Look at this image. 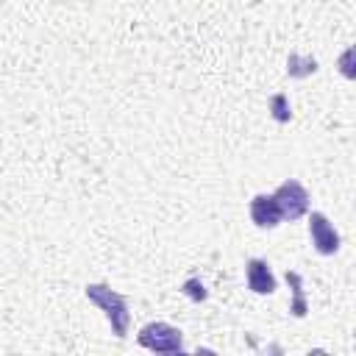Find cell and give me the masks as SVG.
Instances as JSON below:
<instances>
[{"label": "cell", "instance_id": "obj_1", "mask_svg": "<svg viewBox=\"0 0 356 356\" xmlns=\"http://www.w3.org/2000/svg\"><path fill=\"white\" fill-rule=\"evenodd\" d=\"M86 298L106 314V320L111 323V334L114 337H125L128 325H131V312H128V300L125 295L114 292L108 284H86Z\"/></svg>", "mask_w": 356, "mask_h": 356}, {"label": "cell", "instance_id": "obj_2", "mask_svg": "<svg viewBox=\"0 0 356 356\" xmlns=\"http://www.w3.org/2000/svg\"><path fill=\"white\" fill-rule=\"evenodd\" d=\"M136 339H139L142 348H147L153 353H178V350H184V334H181V328H175L170 323H161V320L142 325Z\"/></svg>", "mask_w": 356, "mask_h": 356}, {"label": "cell", "instance_id": "obj_3", "mask_svg": "<svg viewBox=\"0 0 356 356\" xmlns=\"http://www.w3.org/2000/svg\"><path fill=\"white\" fill-rule=\"evenodd\" d=\"M273 200L278 203V211H281V220H298L309 211V192L300 181L289 178L284 181L275 192H273Z\"/></svg>", "mask_w": 356, "mask_h": 356}, {"label": "cell", "instance_id": "obj_4", "mask_svg": "<svg viewBox=\"0 0 356 356\" xmlns=\"http://www.w3.org/2000/svg\"><path fill=\"white\" fill-rule=\"evenodd\" d=\"M309 236H312V245L317 253L323 256H331L339 250V234L337 228L328 222V217L323 211H312L309 217Z\"/></svg>", "mask_w": 356, "mask_h": 356}, {"label": "cell", "instance_id": "obj_5", "mask_svg": "<svg viewBox=\"0 0 356 356\" xmlns=\"http://www.w3.org/2000/svg\"><path fill=\"white\" fill-rule=\"evenodd\" d=\"M245 278H248V286L256 292V295H270L275 292V278H273V270L264 259H248L245 264Z\"/></svg>", "mask_w": 356, "mask_h": 356}, {"label": "cell", "instance_id": "obj_6", "mask_svg": "<svg viewBox=\"0 0 356 356\" xmlns=\"http://www.w3.org/2000/svg\"><path fill=\"white\" fill-rule=\"evenodd\" d=\"M250 220L259 228H275L281 222V211H278V203L273 200V195H256L250 200Z\"/></svg>", "mask_w": 356, "mask_h": 356}, {"label": "cell", "instance_id": "obj_7", "mask_svg": "<svg viewBox=\"0 0 356 356\" xmlns=\"http://www.w3.org/2000/svg\"><path fill=\"white\" fill-rule=\"evenodd\" d=\"M314 70H317V61H314L312 56H298V53H292L289 61H286V72H289L292 78H306V75H312Z\"/></svg>", "mask_w": 356, "mask_h": 356}, {"label": "cell", "instance_id": "obj_8", "mask_svg": "<svg viewBox=\"0 0 356 356\" xmlns=\"http://www.w3.org/2000/svg\"><path fill=\"white\" fill-rule=\"evenodd\" d=\"M286 281L292 284V295H295V300H292V306H289V312H292L295 317H303V314H306V298H303V286H300V275H298V273H289V270H286Z\"/></svg>", "mask_w": 356, "mask_h": 356}, {"label": "cell", "instance_id": "obj_9", "mask_svg": "<svg viewBox=\"0 0 356 356\" xmlns=\"http://www.w3.org/2000/svg\"><path fill=\"white\" fill-rule=\"evenodd\" d=\"M270 111H273V120H275V122H289L292 111H289L286 95H273V97H270Z\"/></svg>", "mask_w": 356, "mask_h": 356}, {"label": "cell", "instance_id": "obj_10", "mask_svg": "<svg viewBox=\"0 0 356 356\" xmlns=\"http://www.w3.org/2000/svg\"><path fill=\"white\" fill-rule=\"evenodd\" d=\"M184 292H186L192 300H206V286H203L197 278H186V281H184Z\"/></svg>", "mask_w": 356, "mask_h": 356}]
</instances>
